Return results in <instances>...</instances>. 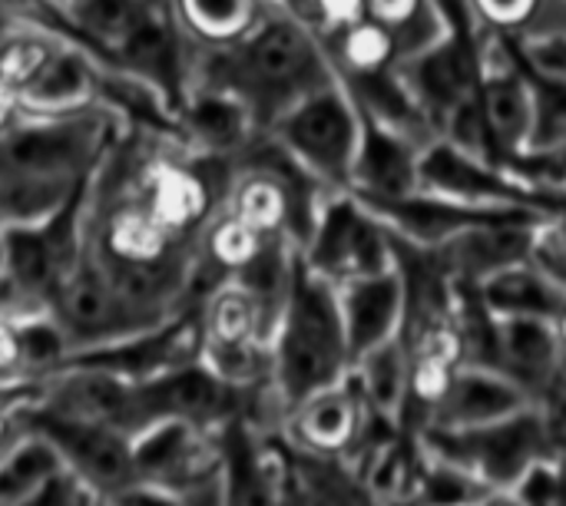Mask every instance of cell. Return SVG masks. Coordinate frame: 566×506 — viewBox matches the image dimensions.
<instances>
[{"instance_id":"obj_29","label":"cell","mask_w":566,"mask_h":506,"mask_svg":"<svg viewBox=\"0 0 566 506\" xmlns=\"http://www.w3.org/2000/svg\"><path fill=\"white\" fill-rule=\"evenodd\" d=\"M93 506H103V504H99V500H93Z\"/></svg>"},{"instance_id":"obj_5","label":"cell","mask_w":566,"mask_h":506,"mask_svg":"<svg viewBox=\"0 0 566 506\" xmlns=\"http://www.w3.org/2000/svg\"><path fill=\"white\" fill-rule=\"evenodd\" d=\"M265 136H272L325 192H352L361 116L338 80L292 106Z\"/></svg>"},{"instance_id":"obj_18","label":"cell","mask_w":566,"mask_h":506,"mask_svg":"<svg viewBox=\"0 0 566 506\" xmlns=\"http://www.w3.org/2000/svg\"><path fill=\"white\" fill-rule=\"evenodd\" d=\"M352 378H355L371 418L401 431L405 414H408V384H411L408 338L395 335L391 341H385L375 351H368L365 358H358L352 368Z\"/></svg>"},{"instance_id":"obj_14","label":"cell","mask_w":566,"mask_h":506,"mask_svg":"<svg viewBox=\"0 0 566 506\" xmlns=\"http://www.w3.org/2000/svg\"><path fill=\"white\" fill-rule=\"evenodd\" d=\"M361 116V113H358ZM428 146L378 126L361 116V143L352 176V196L358 199H401L418 192V166Z\"/></svg>"},{"instance_id":"obj_9","label":"cell","mask_w":566,"mask_h":506,"mask_svg":"<svg viewBox=\"0 0 566 506\" xmlns=\"http://www.w3.org/2000/svg\"><path fill=\"white\" fill-rule=\"evenodd\" d=\"M371 411L361 401L355 378L325 388L295 404L282 421V441L289 451L315 461H348L368 428Z\"/></svg>"},{"instance_id":"obj_11","label":"cell","mask_w":566,"mask_h":506,"mask_svg":"<svg viewBox=\"0 0 566 506\" xmlns=\"http://www.w3.org/2000/svg\"><path fill=\"white\" fill-rule=\"evenodd\" d=\"M534 408H537V401L501 368L461 365L448 398L441 401V408L428 418V424L421 431H441V434L481 431V428L514 421Z\"/></svg>"},{"instance_id":"obj_21","label":"cell","mask_w":566,"mask_h":506,"mask_svg":"<svg viewBox=\"0 0 566 506\" xmlns=\"http://www.w3.org/2000/svg\"><path fill=\"white\" fill-rule=\"evenodd\" d=\"M63 471L66 467L43 438L20 431L0 451V506H23L33 500Z\"/></svg>"},{"instance_id":"obj_30","label":"cell","mask_w":566,"mask_h":506,"mask_svg":"<svg viewBox=\"0 0 566 506\" xmlns=\"http://www.w3.org/2000/svg\"><path fill=\"white\" fill-rule=\"evenodd\" d=\"M0 259H3V252H0Z\"/></svg>"},{"instance_id":"obj_31","label":"cell","mask_w":566,"mask_h":506,"mask_svg":"<svg viewBox=\"0 0 566 506\" xmlns=\"http://www.w3.org/2000/svg\"><path fill=\"white\" fill-rule=\"evenodd\" d=\"M60 3H66V0H60Z\"/></svg>"},{"instance_id":"obj_19","label":"cell","mask_w":566,"mask_h":506,"mask_svg":"<svg viewBox=\"0 0 566 506\" xmlns=\"http://www.w3.org/2000/svg\"><path fill=\"white\" fill-rule=\"evenodd\" d=\"M481 36L531 43L566 36V0H468Z\"/></svg>"},{"instance_id":"obj_25","label":"cell","mask_w":566,"mask_h":506,"mask_svg":"<svg viewBox=\"0 0 566 506\" xmlns=\"http://www.w3.org/2000/svg\"><path fill=\"white\" fill-rule=\"evenodd\" d=\"M182 506H226V497H222V467L212 477H206L196 487H189L182 494Z\"/></svg>"},{"instance_id":"obj_4","label":"cell","mask_w":566,"mask_h":506,"mask_svg":"<svg viewBox=\"0 0 566 506\" xmlns=\"http://www.w3.org/2000/svg\"><path fill=\"white\" fill-rule=\"evenodd\" d=\"M415 444L424 457L458 467L461 474H468L488 491L517 487L541 461H547L560 447L541 408L514 421L481 431H464V434L421 431L415 434Z\"/></svg>"},{"instance_id":"obj_6","label":"cell","mask_w":566,"mask_h":506,"mask_svg":"<svg viewBox=\"0 0 566 506\" xmlns=\"http://www.w3.org/2000/svg\"><path fill=\"white\" fill-rule=\"evenodd\" d=\"M298 255L335 288L395 268L391 232L352 192H335L322 202Z\"/></svg>"},{"instance_id":"obj_3","label":"cell","mask_w":566,"mask_h":506,"mask_svg":"<svg viewBox=\"0 0 566 506\" xmlns=\"http://www.w3.org/2000/svg\"><path fill=\"white\" fill-rule=\"evenodd\" d=\"M119 136L123 123L109 109L23 119L0 136V179L73 192L99 172Z\"/></svg>"},{"instance_id":"obj_28","label":"cell","mask_w":566,"mask_h":506,"mask_svg":"<svg viewBox=\"0 0 566 506\" xmlns=\"http://www.w3.org/2000/svg\"><path fill=\"white\" fill-rule=\"evenodd\" d=\"M554 328H557V335H560V345H564V351H566V302H564V308H560V315L554 318Z\"/></svg>"},{"instance_id":"obj_17","label":"cell","mask_w":566,"mask_h":506,"mask_svg":"<svg viewBox=\"0 0 566 506\" xmlns=\"http://www.w3.org/2000/svg\"><path fill=\"white\" fill-rule=\"evenodd\" d=\"M192 50H222L259 27L272 0H163Z\"/></svg>"},{"instance_id":"obj_10","label":"cell","mask_w":566,"mask_h":506,"mask_svg":"<svg viewBox=\"0 0 566 506\" xmlns=\"http://www.w3.org/2000/svg\"><path fill=\"white\" fill-rule=\"evenodd\" d=\"M136 481L186 494L222 467L219 434L186 421H159L129 441Z\"/></svg>"},{"instance_id":"obj_1","label":"cell","mask_w":566,"mask_h":506,"mask_svg":"<svg viewBox=\"0 0 566 506\" xmlns=\"http://www.w3.org/2000/svg\"><path fill=\"white\" fill-rule=\"evenodd\" d=\"M328 83H335V73L322 43L275 3L239 43L192 50L189 60V89L199 86L232 96L259 136Z\"/></svg>"},{"instance_id":"obj_2","label":"cell","mask_w":566,"mask_h":506,"mask_svg":"<svg viewBox=\"0 0 566 506\" xmlns=\"http://www.w3.org/2000/svg\"><path fill=\"white\" fill-rule=\"evenodd\" d=\"M352 375L335 285L295 255L289 298L272 335V391L285 414Z\"/></svg>"},{"instance_id":"obj_15","label":"cell","mask_w":566,"mask_h":506,"mask_svg":"<svg viewBox=\"0 0 566 506\" xmlns=\"http://www.w3.org/2000/svg\"><path fill=\"white\" fill-rule=\"evenodd\" d=\"M179 139L196 156H216L235 162V156L252 143L255 126L249 113L226 93L192 86L179 116Z\"/></svg>"},{"instance_id":"obj_13","label":"cell","mask_w":566,"mask_h":506,"mask_svg":"<svg viewBox=\"0 0 566 506\" xmlns=\"http://www.w3.org/2000/svg\"><path fill=\"white\" fill-rule=\"evenodd\" d=\"M335 295H338V312H342V325H345L352 368L358 358H365L378 345L391 341L395 335H405L408 295H405V282H401L398 268L338 285Z\"/></svg>"},{"instance_id":"obj_22","label":"cell","mask_w":566,"mask_h":506,"mask_svg":"<svg viewBox=\"0 0 566 506\" xmlns=\"http://www.w3.org/2000/svg\"><path fill=\"white\" fill-rule=\"evenodd\" d=\"M365 13L398 43L401 60L418 56L448 36V23L434 0H365Z\"/></svg>"},{"instance_id":"obj_12","label":"cell","mask_w":566,"mask_h":506,"mask_svg":"<svg viewBox=\"0 0 566 506\" xmlns=\"http://www.w3.org/2000/svg\"><path fill=\"white\" fill-rule=\"evenodd\" d=\"M106 73L109 70L96 63L86 50L70 43L56 46L50 63L36 73V80L17 93L23 119H60L103 109L99 96Z\"/></svg>"},{"instance_id":"obj_24","label":"cell","mask_w":566,"mask_h":506,"mask_svg":"<svg viewBox=\"0 0 566 506\" xmlns=\"http://www.w3.org/2000/svg\"><path fill=\"white\" fill-rule=\"evenodd\" d=\"M96 500L103 506H182V494L156 487V484L133 481V484H126L106 497H96Z\"/></svg>"},{"instance_id":"obj_27","label":"cell","mask_w":566,"mask_h":506,"mask_svg":"<svg viewBox=\"0 0 566 506\" xmlns=\"http://www.w3.org/2000/svg\"><path fill=\"white\" fill-rule=\"evenodd\" d=\"M474 506H531L527 504V497L517 491V487H491V491H484Z\"/></svg>"},{"instance_id":"obj_8","label":"cell","mask_w":566,"mask_h":506,"mask_svg":"<svg viewBox=\"0 0 566 506\" xmlns=\"http://www.w3.org/2000/svg\"><path fill=\"white\" fill-rule=\"evenodd\" d=\"M13 414H17V428L43 438L53 447V454L60 457V464L93 497H106L136 481L129 441L123 434L99 428V424H86L76 418L43 411L36 404L13 408Z\"/></svg>"},{"instance_id":"obj_26","label":"cell","mask_w":566,"mask_h":506,"mask_svg":"<svg viewBox=\"0 0 566 506\" xmlns=\"http://www.w3.org/2000/svg\"><path fill=\"white\" fill-rule=\"evenodd\" d=\"M17 123H23V113H20V99L10 86L0 83V136H7Z\"/></svg>"},{"instance_id":"obj_7","label":"cell","mask_w":566,"mask_h":506,"mask_svg":"<svg viewBox=\"0 0 566 506\" xmlns=\"http://www.w3.org/2000/svg\"><path fill=\"white\" fill-rule=\"evenodd\" d=\"M46 318L60 331V338L66 345V355L133 341V338H143V335L169 325V321H156V318L143 315L139 308H133L86 262V255H80L76 268L70 272V278L53 295V302L46 308Z\"/></svg>"},{"instance_id":"obj_16","label":"cell","mask_w":566,"mask_h":506,"mask_svg":"<svg viewBox=\"0 0 566 506\" xmlns=\"http://www.w3.org/2000/svg\"><path fill=\"white\" fill-rule=\"evenodd\" d=\"M471 292H474V298L481 302V308L494 321H511V318H544V321H554L566 302L564 288L551 275H544L534 265V259L484 278Z\"/></svg>"},{"instance_id":"obj_20","label":"cell","mask_w":566,"mask_h":506,"mask_svg":"<svg viewBox=\"0 0 566 506\" xmlns=\"http://www.w3.org/2000/svg\"><path fill=\"white\" fill-rule=\"evenodd\" d=\"M328 66L335 73L338 83H355V80H368L378 73H388L401 63L398 43L375 23V20H361L348 30H342L338 36L322 43Z\"/></svg>"},{"instance_id":"obj_23","label":"cell","mask_w":566,"mask_h":506,"mask_svg":"<svg viewBox=\"0 0 566 506\" xmlns=\"http://www.w3.org/2000/svg\"><path fill=\"white\" fill-rule=\"evenodd\" d=\"M514 46H517L521 63L531 73L566 86V36H547V40H531V43H514Z\"/></svg>"}]
</instances>
